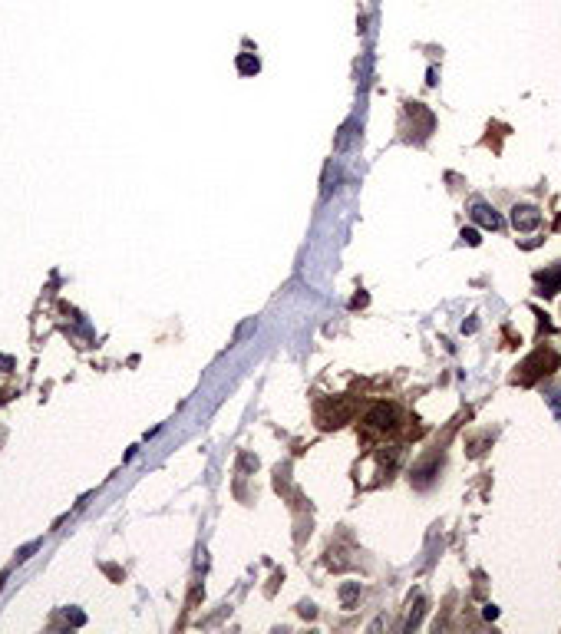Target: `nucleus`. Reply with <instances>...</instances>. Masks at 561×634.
Wrapping results in <instances>:
<instances>
[{
  "instance_id": "obj_8",
  "label": "nucleus",
  "mask_w": 561,
  "mask_h": 634,
  "mask_svg": "<svg viewBox=\"0 0 561 634\" xmlns=\"http://www.w3.org/2000/svg\"><path fill=\"white\" fill-rule=\"evenodd\" d=\"M423 608H426V602L420 598V602H416V611H410V618H406V628H416V624H420V618H423Z\"/></svg>"
},
{
  "instance_id": "obj_6",
  "label": "nucleus",
  "mask_w": 561,
  "mask_h": 634,
  "mask_svg": "<svg viewBox=\"0 0 561 634\" xmlns=\"http://www.w3.org/2000/svg\"><path fill=\"white\" fill-rule=\"evenodd\" d=\"M353 129H357V122H347V126H344V129H340V136H337V149H347L350 146V139H353Z\"/></svg>"
},
{
  "instance_id": "obj_10",
  "label": "nucleus",
  "mask_w": 561,
  "mask_h": 634,
  "mask_svg": "<svg viewBox=\"0 0 561 634\" xmlns=\"http://www.w3.org/2000/svg\"><path fill=\"white\" fill-rule=\"evenodd\" d=\"M548 403H551V410H555V413L561 416V390H555V393H551V396H548Z\"/></svg>"
},
{
  "instance_id": "obj_1",
  "label": "nucleus",
  "mask_w": 561,
  "mask_h": 634,
  "mask_svg": "<svg viewBox=\"0 0 561 634\" xmlns=\"http://www.w3.org/2000/svg\"><path fill=\"white\" fill-rule=\"evenodd\" d=\"M558 367H561V357L555 354V350H535L529 361L518 367L515 383H518V387H531L535 380L548 377V374H551V370H558Z\"/></svg>"
},
{
  "instance_id": "obj_5",
  "label": "nucleus",
  "mask_w": 561,
  "mask_h": 634,
  "mask_svg": "<svg viewBox=\"0 0 561 634\" xmlns=\"http://www.w3.org/2000/svg\"><path fill=\"white\" fill-rule=\"evenodd\" d=\"M472 218H475L482 228H492V231H499L502 228V215L495 209H489L486 202H475V205H472Z\"/></svg>"
},
{
  "instance_id": "obj_4",
  "label": "nucleus",
  "mask_w": 561,
  "mask_h": 634,
  "mask_svg": "<svg viewBox=\"0 0 561 634\" xmlns=\"http://www.w3.org/2000/svg\"><path fill=\"white\" fill-rule=\"evenodd\" d=\"M535 281H538V287H542V291H538L542 298H551V294H558V291H561V261L555 265V268H545V271H538V274H535Z\"/></svg>"
},
{
  "instance_id": "obj_2",
  "label": "nucleus",
  "mask_w": 561,
  "mask_h": 634,
  "mask_svg": "<svg viewBox=\"0 0 561 634\" xmlns=\"http://www.w3.org/2000/svg\"><path fill=\"white\" fill-rule=\"evenodd\" d=\"M366 426H370V430H380V433L396 430V407L393 403H373L370 413H366Z\"/></svg>"
},
{
  "instance_id": "obj_12",
  "label": "nucleus",
  "mask_w": 561,
  "mask_h": 634,
  "mask_svg": "<svg viewBox=\"0 0 561 634\" xmlns=\"http://www.w3.org/2000/svg\"><path fill=\"white\" fill-rule=\"evenodd\" d=\"M353 595H357V585H347V588H344V604L353 602Z\"/></svg>"
},
{
  "instance_id": "obj_3",
  "label": "nucleus",
  "mask_w": 561,
  "mask_h": 634,
  "mask_svg": "<svg viewBox=\"0 0 561 634\" xmlns=\"http://www.w3.org/2000/svg\"><path fill=\"white\" fill-rule=\"evenodd\" d=\"M512 225L518 231H531V228L542 225V211L535 209V205H515L512 209Z\"/></svg>"
},
{
  "instance_id": "obj_11",
  "label": "nucleus",
  "mask_w": 561,
  "mask_h": 634,
  "mask_svg": "<svg viewBox=\"0 0 561 634\" xmlns=\"http://www.w3.org/2000/svg\"><path fill=\"white\" fill-rule=\"evenodd\" d=\"M482 615H486L489 621H495L499 618V608H495V604H486V611H482Z\"/></svg>"
},
{
  "instance_id": "obj_13",
  "label": "nucleus",
  "mask_w": 561,
  "mask_h": 634,
  "mask_svg": "<svg viewBox=\"0 0 561 634\" xmlns=\"http://www.w3.org/2000/svg\"><path fill=\"white\" fill-rule=\"evenodd\" d=\"M66 618L73 621V624H83V621H86V618H83V615H79V611H66Z\"/></svg>"
},
{
  "instance_id": "obj_7",
  "label": "nucleus",
  "mask_w": 561,
  "mask_h": 634,
  "mask_svg": "<svg viewBox=\"0 0 561 634\" xmlns=\"http://www.w3.org/2000/svg\"><path fill=\"white\" fill-rule=\"evenodd\" d=\"M238 70H242V73H258V60L248 57V53H242V57H238Z\"/></svg>"
},
{
  "instance_id": "obj_14",
  "label": "nucleus",
  "mask_w": 561,
  "mask_h": 634,
  "mask_svg": "<svg viewBox=\"0 0 561 634\" xmlns=\"http://www.w3.org/2000/svg\"><path fill=\"white\" fill-rule=\"evenodd\" d=\"M10 367H14V361H10V357H0V370H10Z\"/></svg>"
},
{
  "instance_id": "obj_9",
  "label": "nucleus",
  "mask_w": 561,
  "mask_h": 634,
  "mask_svg": "<svg viewBox=\"0 0 561 634\" xmlns=\"http://www.w3.org/2000/svg\"><path fill=\"white\" fill-rule=\"evenodd\" d=\"M462 242H469L472 248H475V244L482 242V238H479V231H475V228H466V231H462Z\"/></svg>"
}]
</instances>
